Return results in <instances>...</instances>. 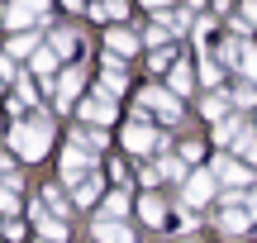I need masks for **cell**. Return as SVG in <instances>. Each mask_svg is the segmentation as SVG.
Instances as JSON below:
<instances>
[{
    "instance_id": "obj_1",
    "label": "cell",
    "mask_w": 257,
    "mask_h": 243,
    "mask_svg": "<svg viewBox=\"0 0 257 243\" xmlns=\"http://www.w3.org/2000/svg\"><path fill=\"white\" fill-rule=\"evenodd\" d=\"M48 139H53L48 124H15V129H10V148H15L19 158H29V162H38L48 153Z\"/></svg>"
},
{
    "instance_id": "obj_2",
    "label": "cell",
    "mask_w": 257,
    "mask_h": 243,
    "mask_svg": "<svg viewBox=\"0 0 257 243\" xmlns=\"http://www.w3.org/2000/svg\"><path fill=\"white\" fill-rule=\"evenodd\" d=\"M214 191H219V177H214V172H195V177H186V205L191 210L210 205Z\"/></svg>"
},
{
    "instance_id": "obj_3",
    "label": "cell",
    "mask_w": 257,
    "mask_h": 243,
    "mask_svg": "<svg viewBox=\"0 0 257 243\" xmlns=\"http://www.w3.org/2000/svg\"><path fill=\"white\" fill-rule=\"evenodd\" d=\"M62 177L72 181V186H76V181H86V177H91V158H86L81 148H67L62 153Z\"/></svg>"
},
{
    "instance_id": "obj_4",
    "label": "cell",
    "mask_w": 257,
    "mask_h": 243,
    "mask_svg": "<svg viewBox=\"0 0 257 243\" xmlns=\"http://www.w3.org/2000/svg\"><path fill=\"white\" fill-rule=\"evenodd\" d=\"M219 224H224V234H243V229L252 224V210H248V205L238 210V200H229V205H224V215H219Z\"/></svg>"
},
{
    "instance_id": "obj_5",
    "label": "cell",
    "mask_w": 257,
    "mask_h": 243,
    "mask_svg": "<svg viewBox=\"0 0 257 243\" xmlns=\"http://www.w3.org/2000/svg\"><path fill=\"white\" fill-rule=\"evenodd\" d=\"M124 148L128 153H148V148H157V134L148 129V124H128L124 129Z\"/></svg>"
},
{
    "instance_id": "obj_6",
    "label": "cell",
    "mask_w": 257,
    "mask_h": 243,
    "mask_svg": "<svg viewBox=\"0 0 257 243\" xmlns=\"http://www.w3.org/2000/svg\"><path fill=\"white\" fill-rule=\"evenodd\" d=\"M95 238L100 243H138L134 229H124L119 219H95Z\"/></svg>"
},
{
    "instance_id": "obj_7",
    "label": "cell",
    "mask_w": 257,
    "mask_h": 243,
    "mask_svg": "<svg viewBox=\"0 0 257 243\" xmlns=\"http://www.w3.org/2000/svg\"><path fill=\"white\" fill-rule=\"evenodd\" d=\"M214 177H219V181H238V186H252V172L238 167L233 158H219V162H214Z\"/></svg>"
},
{
    "instance_id": "obj_8",
    "label": "cell",
    "mask_w": 257,
    "mask_h": 243,
    "mask_svg": "<svg viewBox=\"0 0 257 243\" xmlns=\"http://www.w3.org/2000/svg\"><path fill=\"white\" fill-rule=\"evenodd\" d=\"M128 215V191H110L100 200V219H124Z\"/></svg>"
},
{
    "instance_id": "obj_9",
    "label": "cell",
    "mask_w": 257,
    "mask_h": 243,
    "mask_svg": "<svg viewBox=\"0 0 257 243\" xmlns=\"http://www.w3.org/2000/svg\"><path fill=\"white\" fill-rule=\"evenodd\" d=\"M72 200H76V205H95V200H100V177L91 172L86 181H76V186H72Z\"/></svg>"
},
{
    "instance_id": "obj_10",
    "label": "cell",
    "mask_w": 257,
    "mask_h": 243,
    "mask_svg": "<svg viewBox=\"0 0 257 243\" xmlns=\"http://www.w3.org/2000/svg\"><path fill=\"white\" fill-rule=\"evenodd\" d=\"M138 215H143V224H167V205H162V196H143V200H138Z\"/></svg>"
},
{
    "instance_id": "obj_11",
    "label": "cell",
    "mask_w": 257,
    "mask_h": 243,
    "mask_svg": "<svg viewBox=\"0 0 257 243\" xmlns=\"http://www.w3.org/2000/svg\"><path fill=\"white\" fill-rule=\"evenodd\" d=\"M81 119H91V124H110L114 110H110V100H81Z\"/></svg>"
},
{
    "instance_id": "obj_12",
    "label": "cell",
    "mask_w": 257,
    "mask_h": 243,
    "mask_svg": "<svg viewBox=\"0 0 257 243\" xmlns=\"http://www.w3.org/2000/svg\"><path fill=\"white\" fill-rule=\"evenodd\" d=\"M81 81H86V76H81V72L72 67V72H67L62 81H57V105H72V95L81 91Z\"/></svg>"
},
{
    "instance_id": "obj_13",
    "label": "cell",
    "mask_w": 257,
    "mask_h": 243,
    "mask_svg": "<svg viewBox=\"0 0 257 243\" xmlns=\"http://www.w3.org/2000/svg\"><path fill=\"white\" fill-rule=\"evenodd\" d=\"M19 210V177H10V186H0V215Z\"/></svg>"
},
{
    "instance_id": "obj_14",
    "label": "cell",
    "mask_w": 257,
    "mask_h": 243,
    "mask_svg": "<svg viewBox=\"0 0 257 243\" xmlns=\"http://www.w3.org/2000/svg\"><path fill=\"white\" fill-rule=\"evenodd\" d=\"M100 143H105V139H100L95 129H76V134H72V148H81V153H100Z\"/></svg>"
},
{
    "instance_id": "obj_15",
    "label": "cell",
    "mask_w": 257,
    "mask_h": 243,
    "mask_svg": "<svg viewBox=\"0 0 257 243\" xmlns=\"http://www.w3.org/2000/svg\"><path fill=\"white\" fill-rule=\"evenodd\" d=\"M38 238H48V243H62L67 238V224H62V219H38Z\"/></svg>"
},
{
    "instance_id": "obj_16",
    "label": "cell",
    "mask_w": 257,
    "mask_h": 243,
    "mask_svg": "<svg viewBox=\"0 0 257 243\" xmlns=\"http://www.w3.org/2000/svg\"><path fill=\"white\" fill-rule=\"evenodd\" d=\"M233 148H238V153H243V158H248V162H257V134L248 129V124H243V129H238V139H233Z\"/></svg>"
},
{
    "instance_id": "obj_17",
    "label": "cell",
    "mask_w": 257,
    "mask_h": 243,
    "mask_svg": "<svg viewBox=\"0 0 257 243\" xmlns=\"http://www.w3.org/2000/svg\"><path fill=\"white\" fill-rule=\"evenodd\" d=\"M119 15H124V0H100V5H95V19H105V24L119 19Z\"/></svg>"
},
{
    "instance_id": "obj_18",
    "label": "cell",
    "mask_w": 257,
    "mask_h": 243,
    "mask_svg": "<svg viewBox=\"0 0 257 243\" xmlns=\"http://www.w3.org/2000/svg\"><path fill=\"white\" fill-rule=\"evenodd\" d=\"M110 53L114 57H128V53H134V38H128V34H110Z\"/></svg>"
},
{
    "instance_id": "obj_19",
    "label": "cell",
    "mask_w": 257,
    "mask_h": 243,
    "mask_svg": "<svg viewBox=\"0 0 257 243\" xmlns=\"http://www.w3.org/2000/svg\"><path fill=\"white\" fill-rule=\"evenodd\" d=\"M53 67H57V57H53V53H48V48H43V53L34 57V72H38V76H48V72H53Z\"/></svg>"
},
{
    "instance_id": "obj_20",
    "label": "cell",
    "mask_w": 257,
    "mask_h": 243,
    "mask_svg": "<svg viewBox=\"0 0 257 243\" xmlns=\"http://www.w3.org/2000/svg\"><path fill=\"white\" fill-rule=\"evenodd\" d=\"M233 105H238V110L257 105V91H252V86H238V91H233Z\"/></svg>"
},
{
    "instance_id": "obj_21",
    "label": "cell",
    "mask_w": 257,
    "mask_h": 243,
    "mask_svg": "<svg viewBox=\"0 0 257 243\" xmlns=\"http://www.w3.org/2000/svg\"><path fill=\"white\" fill-rule=\"evenodd\" d=\"M172 86H176V95H186V91H191V72L176 67V72H172Z\"/></svg>"
},
{
    "instance_id": "obj_22",
    "label": "cell",
    "mask_w": 257,
    "mask_h": 243,
    "mask_svg": "<svg viewBox=\"0 0 257 243\" xmlns=\"http://www.w3.org/2000/svg\"><path fill=\"white\" fill-rule=\"evenodd\" d=\"M105 95H124V76L119 72H105Z\"/></svg>"
},
{
    "instance_id": "obj_23",
    "label": "cell",
    "mask_w": 257,
    "mask_h": 243,
    "mask_svg": "<svg viewBox=\"0 0 257 243\" xmlns=\"http://www.w3.org/2000/svg\"><path fill=\"white\" fill-rule=\"evenodd\" d=\"M205 114H210V119H219V114H224V100H219V95H210V100H205Z\"/></svg>"
},
{
    "instance_id": "obj_24",
    "label": "cell",
    "mask_w": 257,
    "mask_h": 243,
    "mask_svg": "<svg viewBox=\"0 0 257 243\" xmlns=\"http://www.w3.org/2000/svg\"><path fill=\"white\" fill-rule=\"evenodd\" d=\"M248 210H252V219H257V196H248Z\"/></svg>"
},
{
    "instance_id": "obj_25",
    "label": "cell",
    "mask_w": 257,
    "mask_h": 243,
    "mask_svg": "<svg viewBox=\"0 0 257 243\" xmlns=\"http://www.w3.org/2000/svg\"><path fill=\"white\" fill-rule=\"evenodd\" d=\"M67 5H72V10H76V5H81V0H67Z\"/></svg>"
},
{
    "instance_id": "obj_26",
    "label": "cell",
    "mask_w": 257,
    "mask_h": 243,
    "mask_svg": "<svg viewBox=\"0 0 257 243\" xmlns=\"http://www.w3.org/2000/svg\"><path fill=\"white\" fill-rule=\"evenodd\" d=\"M148 5H162V0H148Z\"/></svg>"
},
{
    "instance_id": "obj_27",
    "label": "cell",
    "mask_w": 257,
    "mask_h": 243,
    "mask_svg": "<svg viewBox=\"0 0 257 243\" xmlns=\"http://www.w3.org/2000/svg\"><path fill=\"white\" fill-rule=\"evenodd\" d=\"M38 243H48V238H38Z\"/></svg>"
},
{
    "instance_id": "obj_28",
    "label": "cell",
    "mask_w": 257,
    "mask_h": 243,
    "mask_svg": "<svg viewBox=\"0 0 257 243\" xmlns=\"http://www.w3.org/2000/svg\"><path fill=\"white\" fill-rule=\"evenodd\" d=\"M191 243H195V238H191Z\"/></svg>"
}]
</instances>
